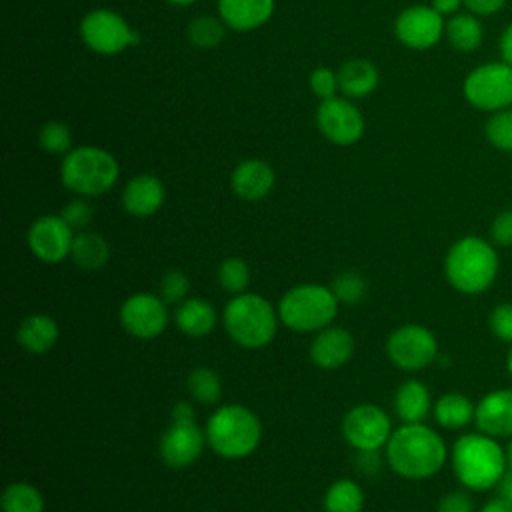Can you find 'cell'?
<instances>
[{
  "mask_svg": "<svg viewBox=\"0 0 512 512\" xmlns=\"http://www.w3.org/2000/svg\"><path fill=\"white\" fill-rule=\"evenodd\" d=\"M448 458L444 438L422 422L402 424L386 444L388 466L406 480H426L438 474Z\"/></svg>",
  "mask_w": 512,
  "mask_h": 512,
  "instance_id": "6da1fadb",
  "label": "cell"
},
{
  "mask_svg": "<svg viewBox=\"0 0 512 512\" xmlns=\"http://www.w3.org/2000/svg\"><path fill=\"white\" fill-rule=\"evenodd\" d=\"M450 464L458 482L476 492L496 488L502 474L506 472V450L498 438L484 432L462 434L450 450Z\"/></svg>",
  "mask_w": 512,
  "mask_h": 512,
  "instance_id": "7a4b0ae2",
  "label": "cell"
},
{
  "mask_svg": "<svg viewBox=\"0 0 512 512\" xmlns=\"http://www.w3.org/2000/svg\"><path fill=\"white\" fill-rule=\"evenodd\" d=\"M500 260L494 244L480 236L456 240L444 258V276L448 284L462 294L486 292L498 276Z\"/></svg>",
  "mask_w": 512,
  "mask_h": 512,
  "instance_id": "3957f363",
  "label": "cell"
},
{
  "mask_svg": "<svg viewBox=\"0 0 512 512\" xmlns=\"http://www.w3.org/2000/svg\"><path fill=\"white\" fill-rule=\"evenodd\" d=\"M204 432L212 452L226 460H240L258 448L262 424L250 408L224 404L210 414Z\"/></svg>",
  "mask_w": 512,
  "mask_h": 512,
  "instance_id": "277c9868",
  "label": "cell"
},
{
  "mask_svg": "<svg viewBox=\"0 0 512 512\" xmlns=\"http://www.w3.org/2000/svg\"><path fill=\"white\" fill-rule=\"evenodd\" d=\"M278 322V308L260 294H236L224 308V328L228 336L248 350L270 344L278 332Z\"/></svg>",
  "mask_w": 512,
  "mask_h": 512,
  "instance_id": "5b68a950",
  "label": "cell"
},
{
  "mask_svg": "<svg viewBox=\"0 0 512 512\" xmlns=\"http://www.w3.org/2000/svg\"><path fill=\"white\" fill-rule=\"evenodd\" d=\"M116 158L98 146H80L70 150L60 166L62 184L78 196H100L118 180Z\"/></svg>",
  "mask_w": 512,
  "mask_h": 512,
  "instance_id": "8992f818",
  "label": "cell"
},
{
  "mask_svg": "<svg viewBox=\"0 0 512 512\" xmlns=\"http://www.w3.org/2000/svg\"><path fill=\"white\" fill-rule=\"evenodd\" d=\"M338 304L330 286L298 284L282 294L278 316L292 332H320L334 322Z\"/></svg>",
  "mask_w": 512,
  "mask_h": 512,
  "instance_id": "52a82bcc",
  "label": "cell"
},
{
  "mask_svg": "<svg viewBox=\"0 0 512 512\" xmlns=\"http://www.w3.org/2000/svg\"><path fill=\"white\" fill-rule=\"evenodd\" d=\"M464 96L480 110H504L512 104V66L490 62L474 68L464 80Z\"/></svg>",
  "mask_w": 512,
  "mask_h": 512,
  "instance_id": "ba28073f",
  "label": "cell"
},
{
  "mask_svg": "<svg viewBox=\"0 0 512 512\" xmlns=\"http://www.w3.org/2000/svg\"><path fill=\"white\" fill-rule=\"evenodd\" d=\"M80 36L98 54H118L140 42V34L114 10L98 8L84 16Z\"/></svg>",
  "mask_w": 512,
  "mask_h": 512,
  "instance_id": "9c48e42d",
  "label": "cell"
},
{
  "mask_svg": "<svg viewBox=\"0 0 512 512\" xmlns=\"http://www.w3.org/2000/svg\"><path fill=\"white\" fill-rule=\"evenodd\" d=\"M386 354L400 370L418 372L438 358V340L422 324H402L388 336Z\"/></svg>",
  "mask_w": 512,
  "mask_h": 512,
  "instance_id": "30bf717a",
  "label": "cell"
},
{
  "mask_svg": "<svg viewBox=\"0 0 512 512\" xmlns=\"http://www.w3.org/2000/svg\"><path fill=\"white\" fill-rule=\"evenodd\" d=\"M390 416L376 404H358L342 420L344 440L358 452H378L392 436Z\"/></svg>",
  "mask_w": 512,
  "mask_h": 512,
  "instance_id": "8fae6325",
  "label": "cell"
},
{
  "mask_svg": "<svg viewBox=\"0 0 512 512\" xmlns=\"http://www.w3.org/2000/svg\"><path fill=\"white\" fill-rule=\"evenodd\" d=\"M122 328L140 340L160 336L168 326V308L162 296L150 292H136L120 306Z\"/></svg>",
  "mask_w": 512,
  "mask_h": 512,
  "instance_id": "7c38bea8",
  "label": "cell"
},
{
  "mask_svg": "<svg viewBox=\"0 0 512 512\" xmlns=\"http://www.w3.org/2000/svg\"><path fill=\"white\" fill-rule=\"evenodd\" d=\"M74 236V230L60 214H46L32 222L26 234V242L38 260L46 264H58L70 256Z\"/></svg>",
  "mask_w": 512,
  "mask_h": 512,
  "instance_id": "4fadbf2b",
  "label": "cell"
},
{
  "mask_svg": "<svg viewBox=\"0 0 512 512\" xmlns=\"http://www.w3.org/2000/svg\"><path fill=\"white\" fill-rule=\"evenodd\" d=\"M316 124L320 132L338 146H352L364 134V118L360 110L350 100L338 96L320 102Z\"/></svg>",
  "mask_w": 512,
  "mask_h": 512,
  "instance_id": "5bb4252c",
  "label": "cell"
},
{
  "mask_svg": "<svg viewBox=\"0 0 512 512\" xmlns=\"http://www.w3.org/2000/svg\"><path fill=\"white\" fill-rule=\"evenodd\" d=\"M206 444V432L194 420H172L160 436L158 454L166 466L186 468L202 456Z\"/></svg>",
  "mask_w": 512,
  "mask_h": 512,
  "instance_id": "9a60e30c",
  "label": "cell"
},
{
  "mask_svg": "<svg viewBox=\"0 0 512 512\" xmlns=\"http://www.w3.org/2000/svg\"><path fill=\"white\" fill-rule=\"evenodd\" d=\"M446 24L442 14H438L432 6H410L402 10L394 22L396 38L412 48V50H426L432 48L444 34Z\"/></svg>",
  "mask_w": 512,
  "mask_h": 512,
  "instance_id": "2e32d148",
  "label": "cell"
},
{
  "mask_svg": "<svg viewBox=\"0 0 512 512\" xmlns=\"http://www.w3.org/2000/svg\"><path fill=\"white\" fill-rule=\"evenodd\" d=\"M474 424L492 438H512V388L488 392L476 404Z\"/></svg>",
  "mask_w": 512,
  "mask_h": 512,
  "instance_id": "e0dca14e",
  "label": "cell"
},
{
  "mask_svg": "<svg viewBox=\"0 0 512 512\" xmlns=\"http://www.w3.org/2000/svg\"><path fill=\"white\" fill-rule=\"evenodd\" d=\"M354 354V336L340 326H326L316 332L310 344V360L322 370L344 366Z\"/></svg>",
  "mask_w": 512,
  "mask_h": 512,
  "instance_id": "ac0fdd59",
  "label": "cell"
},
{
  "mask_svg": "<svg viewBox=\"0 0 512 512\" xmlns=\"http://www.w3.org/2000/svg\"><path fill=\"white\" fill-rule=\"evenodd\" d=\"M276 182V174L272 166L264 160L248 158L240 162L232 176H230V186L234 194L246 202H256L266 198Z\"/></svg>",
  "mask_w": 512,
  "mask_h": 512,
  "instance_id": "d6986e66",
  "label": "cell"
},
{
  "mask_svg": "<svg viewBox=\"0 0 512 512\" xmlns=\"http://www.w3.org/2000/svg\"><path fill=\"white\" fill-rule=\"evenodd\" d=\"M166 198L164 184L152 174L134 176L122 192V206L128 214L136 218H146L156 214Z\"/></svg>",
  "mask_w": 512,
  "mask_h": 512,
  "instance_id": "ffe728a7",
  "label": "cell"
},
{
  "mask_svg": "<svg viewBox=\"0 0 512 512\" xmlns=\"http://www.w3.org/2000/svg\"><path fill=\"white\" fill-rule=\"evenodd\" d=\"M274 0H218L220 20L238 32L256 30L270 20Z\"/></svg>",
  "mask_w": 512,
  "mask_h": 512,
  "instance_id": "44dd1931",
  "label": "cell"
},
{
  "mask_svg": "<svg viewBox=\"0 0 512 512\" xmlns=\"http://www.w3.org/2000/svg\"><path fill=\"white\" fill-rule=\"evenodd\" d=\"M58 324L46 314H30L16 328L18 344L30 354H44L58 342Z\"/></svg>",
  "mask_w": 512,
  "mask_h": 512,
  "instance_id": "7402d4cb",
  "label": "cell"
},
{
  "mask_svg": "<svg viewBox=\"0 0 512 512\" xmlns=\"http://www.w3.org/2000/svg\"><path fill=\"white\" fill-rule=\"evenodd\" d=\"M394 410L404 424L424 422L432 410L430 390L420 380H406L394 394Z\"/></svg>",
  "mask_w": 512,
  "mask_h": 512,
  "instance_id": "603a6c76",
  "label": "cell"
},
{
  "mask_svg": "<svg viewBox=\"0 0 512 512\" xmlns=\"http://www.w3.org/2000/svg\"><path fill=\"white\" fill-rule=\"evenodd\" d=\"M216 310L202 298H186L174 312L176 328L192 338L208 336L216 328Z\"/></svg>",
  "mask_w": 512,
  "mask_h": 512,
  "instance_id": "cb8c5ba5",
  "label": "cell"
},
{
  "mask_svg": "<svg viewBox=\"0 0 512 512\" xmlns=\"http://www.w3.org/2000/svg\"><path fill=\"white\" fill-rule=\"evenodd\" d=\"M434 420L446 430H462L476 418V404L462 392H446L432 406Z\"/></svg>",
  "mask_w": 512,
  "mask_h": 512,
  "instance_id": "d4e9b609",
  "label": "cell"
},
{
  "mask_svg": "<svg viewBox=\"0 0 512 512\" xmlns=\"http://www.w3.org/2000/svg\"><path fill=\"white\" fill-rule=\"evenodd\" d=\"M378 86V70L372 62L356 58L338 70V90L348 98H364Z\"/></svg>",
  "mask_w": 512,
  "mask_h": 512,
  "instance_id": "484cf974",
  "label": "cell"
},
{
  "mask_svg": "<svg viewBox=\"0 0 512 512\" xmlns=\"http://www.w3.org/2000/svg\"><path fill=\"white\" fill-rule=\"evenodd\" d=\"M70 258L82 270H100L110 260V246L106 238L96 232H80L74 236Z\"/></svg>",
  "mask_w": 512,
  "mask_h": 512,
  "instance_id": "4316f807",
  "label": "cell"
},
{
  "mask_svg": "<svg viewBox=\"0 0 512 512\" xmlns=\"http://www.w3.org/2000/svg\"><path fill=\"white\" fill-rule=\"evenodd\" d=\"M362 488L348 478L332 482L324 492V512H362L364 510Z\"/></svg>",
  "mask_w": 512,
  "mask_h": 512,
  "instance_id": "83f0119b",
  "label": "cell"
},
{
  "mask_svg": "<svg viewBox=\"0 0 512 512\" xmlns=\"http://www.w3.org/2000/svg\"><path fill=\"white\" fill-rule=\"evenodd\" d=\"M444 34L448 36V42L460 52L476 50L484 38L482 24L474 14H454L446 24Z\"/></svg>",
  "mask_w": 512,
  "mask_h": 512,
  "instance_id": "f1b7e54d",
  "label": "cell"
},
{
  "mask_svg": "<svg viewBox=\"0 0 512 512\" xmlns=\"http://www.w3.org/2000/svg\"><path fill=\"white\" fill-rule=\"evenodd\" d=\"M2 512H44V496L30 482H12L0 498Z\"/></svg>",
  "mask_w": 512,
  "mask_h": 512,
  "instance_id": "f546056e",
  "label": "cell"
},
{
  "mask_svg": "<svg viewBox=\"0 0 512 512\" xmlns=\"http://www.w3.org/2000/svg\"><path fill=\"white\" fill-rule=\"evenodd\" d=\"M188 392L190 396L206 406H212L220 400L222 396V380L218 376L216 370L208 368V366H198L188 374L186 380Z\"/></svg>",
  "mask_w": 512,
  "mask_h": 512,
  "instance_id": "4dcf8cb0",
  "label": "cell"
},
{
  "mask_svg": "<svg viewBox=\"0 0 512 512\" xmlns=\"http://www.w3.org/2000/svg\"><path fill=\"white\" fill-rule=\"evenodd\" d=\"M188 42L200 50L216 48L226 36V24L214 16H196L186 28Z\"/></svg>",
  "mask_w": 512,
  "mask_h": 512,
  "instance_id": "1f68e13d",
  "label": "cell"
},
{
  "mask_svg": "<svg viewBox=\"0 0 512 512\" xmlns=\"http://www.w3.org/2000/svg\"><path fill=\"white\" fill-rule=\"evenodd\" d=\"M218 282L222 286V290H226L228 294H242L246 292L248 284H250V268L246 264V260L238 258V256H230L226 260L220 262L218 266Z\"/></svg>",
  "mask_w": 512,
  "mask_h": 512,
  "instance_id": "d6a6232c",
  "label": "cell"
},
{
  "mask_svg": "<svg viewBox=\"0 0 512 512\" xmlns=\"http://www.w3.org/2000/svg\"><path fill=\"white\" fill-rule=\"evenodd\" d=\"M330 290L340 304H358L366 296L368 284L362 274L346 270L334 276V280L330 282Z\"/></svg>",
  "mask_w": 512,
  "mask_h": 512,
  "instance_id": "836d02e7",
  "label": "cell"
},
{
  "mask_svg": "<svg viewBox=\"0 0 512 512\" xmlns=\"http://www.w3.org/2000/svg\"><path fill=\"white\" fill-rule=\"evenodd\" d=\"M484 132L494 148L502 152H512V110L504 108L494 112L488 118Z\"/></svg>",
  "mask_w": 512,
  "mask_h": 512,
  "instance_id": "e575fe53",
  "label": "cell"
},
{
  "mask_svg": "<svg viewBox=\"0 0 512 512\" xmlns=\"http://www.w3.org/2000/svg\"><path fill=\"white\" fill-rule=\"evenodd\" d=\"M38 142L46 152L68 154L72 148V134L64 122H46L40 128Z\"/></svg>",
  "mask_w": 512,
  "mask_h": 512,
  "instance_id": "d590c367",
  "label": "cell"
},
{
  "mask_svg": "<svg viewBox=\"0 0 512 512\" xmlns=\"http://www.w3.org/2000/svg\"><path fill=\"white\" fill-rule=\"evenodd\" d=\"M190 294V280L182 270H170L160 280V296L166 304H180Z\"/></svg>",
  "mask_w": 512,
  "mask_h": 512,
  "instance_id": "8d00e7d4",
  "label": "cell"
},
{
  "mask_svg": "<svg viewBox=\"0 0 512 512\" xmlns=\"http://www.w3.org/2000/svg\"><path fill=\"white\" fill-rule=\"evenodd\" d=\"M488 326L500 342L512 344V302H502L494 306L488 318Z\"/></svg>",
  "mask_w": 512,
  "mask_h": 512,
  "instance_id": "74e56055",
  "label": "cell"
},
{
  "mask_svg": "<svg viewBox=\"0 0 512 512\" xmlns=\"http://www.w3.org/2000/svg\"><path fill=\"white\" fill-rule=\"evenodd\" d=\"M60 216L66 220V224L72 228V230H82V228H86L88 224H90V220H92V206L84 200V198H76V200H70L64 208H62V212H60Z\"/></svg>",
  "mask_w": 512,
  "mask_h": 512,
  "instance_id": "f35d334b",
  "label": "cell"
},
{
  "mask_svg": "<svg viewBox=\"0 0 512 512\" xmlns=\"http://www.w3.org/2000/svg\"><path fill=\"white\" fill-rule=\"evenodd\" d=\"M310 88L320 100L334 98L338 90V74H334L330 68H316L310 74Z\"/></svg>",
  "mask_w": 512,
  "mask_h": 512,
  "instance_id": "ab89813d",
  "label": "cell"
},
{
  "mask_svg": "<svg viewBox=\"0 0 512 512\" xmlns=\"http://www.w3.org/2000/svg\"><path fill=\"white\" fill-rule=\"evenodd\" d=\"M490 238L496 246L512 248V210H502L496 214L490 226Z\"/></svg>",
  "mask_w": 512,
  "mask_h": 512,
  "instance_id": "60d3db41",
  "label": "cell"
},
{
  "mask_svg": "<svg viewBox=\"0 0 512 512\" xmlns=\"http://www.w3.org/2000/svg\"><path fill=\"white\" fill-rule=\"evenodd\" d=\"M438 512H474V502L464 490H452L438 500Z\"/></svg>",
  "mask_w": 512,
  "mask_h": 512,
  "instance_id": "b9f144b4",
  "label": "cell"
},
{
  "mask_svg": "<svg viewBox=\"0 0 512 512\" xmlns=\"http://www.w3.org/2000/svg\"><path fill=\"white\" fill-rule=\"evenodd\" d=\"M506 0H464V6L476 16H488L498 12Z\"/></svg>",
  "mask_w": 512,
  "mask_h": 512,
  "instance_id": "7bdbcfd3",
  "label": "cell"
},
{
  "mask_svg": "<svg viewBox=\"0 0 512 512\" xmlns=\"http://www.w3.org/2000/svg\"><path fill=\"white\" fill-rule=\"evenodd\" d=\"M358 466L362 472H376L378 466H380V458H378V452H358Z\"/></svg>",
  "mask_w": 512,
  "mask_h": 512,
  "instance_id": "ee69618b",
  "label": "cell"
},
{
  "mask_svg": "<svg viewBox=\"0 0 512 512\" xmlns=\"http://www.w3.org/2000/svg\"><path fill=\"white\" fill-rule=\"evenodd\" d=\"M500 54L502 62L512 66V24H508L500 36Z\"/></svg>",
  "mask_w": 512,
  "mask_h": 512,
  "instance_id": "f6af8a7d",
  "label": "cell"
},
{
  "mask_svg": "<svg viewBox=\"0 0 512 512\" xmlns=\"http://www.w3.org/2000/svg\"><path fill=\"white\" fill-rule=\"evenodd\" d=\"M460 4H464V0H432V8L442 16L456 14Z\"/></svg>",
  "mask_w": 512,
  "mask_h": 512,
  "instance_id": "bcb514c9",
  "label": "cell"
},
{
  "mask_svg": "<svg viewBox=\"0 0 512 512\" xmlns=\"http://www.w3.org/2000/svg\"><path fill=\"white\" fill-rule=\"evenodd\" d=\"M496 490H498V496L512 502V470L510 468H506V472L502 474L500 482L496 484Z\"/></svg>",
  "mask_w": 512,
  "mask_h": 512,
  "instance_id": "7dc6e473",
  "label": "cell"
},
{
  "mask_svg": "<svg viewBox=\"0 0 512 512\" xmlns=\"http://www.w3.org/2000/svg\"><path fill=\"white\" fill-rule=\"evenodd\" d=\"M480 512H512V502L504 500L502 496H496V498L488 500V502L480 508Z\"/></svg>",
  "mask_w": 512,
  "mask_h": 512,
  "instance_id": "c3c4849f",
  "label": "cell"
},
{
  "mask_svg": "<svg viewBox=\"0 0 512 512\" xmlns=\"http://www.w3.org/2000/svg\"><path fill=\"white\" fill-rule=\"evenodd\" d=\"M172 420H180V422H188L194 420V410L188 402H176L172 408Z\"/></svg>",
  "mask_w": 512,
  "mask_h": 512,
  "instance_id": "681fc988",
  "label": "cell"
},
{
  "mask_svg": "<svg viewBox=\"0 0 512 512\" xmlns=\"http://www.w3.org/2000/svg\"><path fill=\"white\" fill-rule=\"evenodd\" d=\"M506 464H508V468L512 470V438H510V442H508V446H506Z\"/></svg>",
  "mask_w": 512,
  "mask_h": 512,
  "instance_id": "f907efd6",
  "label": "cell"
},
{
  "mask_svg": "<svg viewBox=\"0 0 512 512\" xmlns=\"http://www.w3.org/2000/svg\"><path fill=\"white\" fill-rule=\"evenodd\" d=\"M506 370H508V374L512 376V344H510L508 354H506Z\"/></svg>",
  "mask_w": 512,
  "mask_h": 512,
  "instance_id": "816d5d0a",
  "label": "cell"
},
{
  "mask_svg": "<svg viewBox=\"0 0 512 512\" xmlns=\"http://www.w3.org/2000/svg\"><path fill=\"white\" fill-rule=\"evenodd\" d=\"M170 4H176V6H190V4H194L196 0H168Z\"/></svg>",
  "mask_w": 512,
  "mask_h": 512,
  "instance_id": "f5cc1de1",
  "label": "cell"
}]
</instances>
